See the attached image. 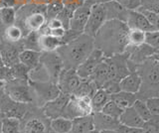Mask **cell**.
Instances as JSON below:
<instances>
[{"instance_id":"cell-35","label":"cell","mask_w":159,"mask_h":133,"mask_svg":"<svg viewBox=\"0 0 159 133\" xmlns=\"http://www.w3.org/2000/svg\"><path fill=\"white\" fill-rule=\"evenodd\" d=\"M128 45L138 46L145 42V32L139 29H129L127 33Z\"/></svg>"},{"instance_id":"cell-20","label":"cell","mask_w":159,"mask_h":133,"mask_svg":"<svg viewBox=\"0 0 159 133\" xmlns=\"http://www.w3.org/2000/svg\"><path fill=\"white\" fill-rule=\"evenodd\" d=\"M93 128L99 131L103 130H116L120 125V122L118 119L112 118L107 114H104L102 111L93 112Z\"/></svg>"},{"instance_id":"cell-36","label":"cell","mask_w":159,"mask_h":133,"mask_svg":"<svg viewBox=\"0 0 159 133\" xmlns=\"http://www.w3.org/2000/svg\"><path fill=\"white\" fill-rule=\"evenodd\" d=\"M64 9V3L62 0H53L46 4V17L49 19L56 18Z\"/></svg>"},{"instance_id":"cell-22","label":"cell","mask_w":159,"mask_h":133,"mask_svg":"<svg viewBox=\"0 0 159 133\" xmlns=\"http://www.w3.org/2000/svg\"><path fill=\"white\" fill-rule=\"evenodd\" d=\"M118 120L122 125L136 127V128H142L144 123H145V121L138 115V113L135 111V109L132 106L123 109L121 115L118 118Z\"/></svg>"},{"instance_id":"cell-9","label":"cell","mask_w":159,"mask_h":133,"mask_svg":"<svg viewBox=\"0 0 159 133\" xmlns=\"http://www.w3.org/2000/svg\"><path fill=\"white\" fill-rule=\"evenodd\" d=\"M93 114V108L89 97L71 96L65 107L62 116L73 120L75 118Z\"/></svg>"},{"instance_id":"cell-27","label":"cell","mask_w":159,"mask_h":133,"mask_svg":"<svg viewBox=\"0 0 159 133\" xmlns=\"http://www.w3.org/2000/svg\"><path fill=\"white\" fill-rule=\"evenodd\" d=\"M39 46L41 52H54L62 46L61 39L56 38L50 34H41L39 39Z\"/></svg>"},{"instance_id":"cell-12","label":"cell","mask_w":159,"mask_h":133,"mask_svg":"<svg viewBox=\"0 0 159 133\" xmlns=\"http://www.w3.org/2000/svg\"><path fill=\"white\" fill-rule=\"evenodd\" d=\"M107 20V11L103 3L93 4L89 16L88 18V21L84 29V33L87 35L94 37L98 31L102 28V26Z\"/></svg>"},{"instance_id":"cell-52","label":"cell","mask_w":159,"mask_h":133,"mask_svg":"<svg viewBox=\"0 0 159 133\" xmlns=\"http://www.w3.org/2000/svg\"><path fill=\"white\" fill-rule=\"evenodd\" d=\"M3 66H5V65H4V63H3V60H2V58H1V55H0V68L3 67Z\"/></svg>"},{"instance_id":"cell-49","label":"cell","mask_w":159,"mask_h":133,"mask_svg":"<svg viewBox=\"0 0 159 133\" xmlns=\"http://www.w3.org/2000/svg\"><path fill=\"white\" fill-rule=\"evenodd\" d=\"M3 115H2V113L1 111H0V133H2V119H3Z\"/></svg>"},{"instance_id":"cell-33","label":"cell","mask_w":159,"mask_h":133,"mask_svg":"<svg viewBox=\"0 0 159 133\" xmlns=\"http://www.w3.org/2000/svg\"><path fill=\"white\" fill-rule=\"evenodd\" d=\"M51 129L57 133H69L72 129V120L63 116L51 120Z\"/></svg>"},{"instance_id":"cell-31","label":"cell","mask_w":159,"mask_h":133,"mask_svg":"<svg viewBox=\"0 0 159 133\" xmlns=\"http://www.w3.org/2000/svg\"><path fill=\"white\" fill-rule=\"evenodd\" d=\"M0 37L3 40H6L12 43H18L23 39L24 34L21 30V28L17 26L16 24L5 28L4 30L0 33Z\"/></svg>"},{"instance_id":"cell-54","label":"cell","mask_w":159,"mask_h":133,"mask_svg":"<svg viewBox=\"0 0 159 133\" xmlns=\"http://www.w3.org/2000/svg\"><path fill=\"white\" fill-rule=\"evenodd\" d=\"M49 133H57V132H55V131H53L52 129H50V131H49ZM69 133H71V132H69Z\"/></svg>"},{"instance_id":"cell-16","label":"cell","mask_w":159,"mask_h":133,"mask_svg":"<svg viewBox=\"0 0 159 133\" xmlns=\"http://www.w3.org/2000/svg\"><path fill=\"white\" fill-rule=\"evenodd\" d=\"M24 50L21 41L18 43H12L1 39L0 42V55L5 66L12 67L19 63V55Z\"/></svg>"},{"instance_id":"cell-50","label":"cell","mask_w":159,"mask_h":133,"mask_svg":"<svg viewBox=\"0 0 159 133\" xmlns=\"http://www.w3.org/2000/svg\"><path fill=\"white\" fill-rule=\"evenodd\" d=\"M102 133H118L116 130H103V131H101Z\"/></svg>"},{"instance_id":"cell-21","label":"cell","mask_w":159,"mask_h":133,"mask_svg":"<svg viewBox=\"0 0 159 133\" xmlns=\"http://www.w3.org/2000/svg\"><path fill=\"white\" fill-rule=\"evenodd\" d=\"M119 86H120V91H122L136 95L141 86V78L136 70H131L129 72L128 75L119 82Z\"/></svg>"},{"instance_id":"cell-29","label":"cell","mask_w":159,"mask_h":133,"mask_svg":"<svg viewBox=\"0 0 159 133\" xmlns=\"http://www.w3.org/2000/svg\"><path fill=\"white\" fill-rule=\"evenodd\" d=\"M98 90V88L94 85L93 81H91L89 78H87V80L82 78L81 83H80V86H78V88L76 90V91L74 92V95L72 96L92 98V96L94 95V92Z\"/></svg>"},{"instance_id":"cell-18","label":"cell","mask_w":159,"mask_h":133,"mask_svg":"<svg viewBox=\"0 0 159 133\" xmlns=\"http://www.w3.org/2000/svg\"><path fill=\"white\" fill-rule=\"evenodd\" d=\"M124 52L128 54V60L131 63H133L134 65H140L148 58L155 55L157 51H155L150 46H148L147 44L143 43L138 46L127 45Z\"/></svg>"},{"instance_id":"cell-15","label":"cell","mask_w":159,"mask_h":133,"mask_svg":"<svg viewBox=\"0 0 159 133\" xmlns=\"http://www.w3.org/2000/svg\"><path fill=\"white\" fill-rule=\"evenodd\" d=\"M104 58L106 57H104L103 53L98 49L94 48L93 52L89 54V56L77 68L76 71L79 77L84 80L89 78L97 67L104 60Z\"/></svg>"},{"instance_id":"cell-5","label":"cell","mask_w":159,"mask_h":133,"mask_svg":"<svg viewBox=\"0 0 159 133\" xmlns=\"http://www.w3.org/2000/svg\"><path fill=\"white\" fill-rule=\"evenodd\" d=\"M46 5L29 2L16 9V24L26 36L29 32L39 31L47 24Z\"/></svg>"},{"instance_id":"cell-34","label":"cell","mask_w":159,"mask_h":133,"mask_svg":"<svg viewBox=\"0 0 159 133\" xmlns=\"http://www.w3.org/2000/svg\"><path fill=\"white\" fill-rule=\"evenodd\" d=\"M2 133H21V120L16 117H4Z\"/></svg>"},{"instance_id":"cell-42","label":"cell","mask_w":159,"mask_h":133,"mask_svg":"<svg viewBox=\"0 0 159 133\" xmlns=\"http://www.w3.org/2000/svg\"><path fill=\"white\" fill-rule=\"evenodd\" d=\"M127 10H137L141 7V0H114Z\"/></svg>"},{"instance_id":"cell-44","label":"cell","mask_w":159,"mask_h":133,"mask_svg":"<svg viewBox=\"0 0 159 133\" xmlns=\"http://www.w3.org/2000/svg\"><path fill=\"white\" fill-rule=\"evenodd\" d=\"M141 8L159 14V0H141Z\"/></svg>"},{"instance_id":"cell-4","label":"cell","mask_w":159,"mask_h":133,"mask_svg":"<svg viewBox=\"0 0 159 133\" xmlns=\"http://www.w3.org/2000/svg\"><path fill=\"white\" fill-rule=\"evenodd\" d=\"M64 69L63 63L56 51L42 52L39 64L29 73V81L58 82L60 73Z\"/></svg>"},{"instance_id":"cell-14","label":"cell","mask_w":159,"mask_h":133,"mask_svg":"<svg viewBox=\"0 0 159 133\" xmlns=\"http://www.w3.org/2000/svg\"><path fill=\"white\" fill-rule=\"evenodd\" d=\"M93 5V4L92 2L84 0V2L82 5H80L75 9L71 16V19H70L69 29H72V30L80 33H84V29L87 24Z\"/></svg>"},{"instance_id":"cell-30","label":"cell","mask_w":159,"mask_h":133,"mask_svg":"<svg viewBox=\"0 0 159 133\" xmlns=\"http://www.w3.org/2000/svg\"><path fill=\"white\" fill-rule=\"evenodd\" d=\"M109 100H111V95H108L103 88H98L91 98L93 112L102 111V107L106 105Z\"/></svg>"},{"instance_id":"cell-51","label":"cell","mask_w":159,"mask_h":133,"mask_svg":"<svg viewBox=\"0 0 159 133\" xmlns=\"http://www.w3.org/2000/svg\"><path fill=\"white\" fill-rule=\"evenodd\" d=\"M89 133H102V132L99 131V130H98V129H94V128H93V130H91V131H89Z\"/></svg>"},{"instance_id":"cell-26","label":"cell","mask_w":159,"mask_h":133,"mask_svg":"<svg viewBox=\"0 0 159 133\" xmlns=\"http://www.w3.org/2000/svg\"><path fill=\"white\" fill-rule=\"evenodd\" d=\"M136 100H138V98L135 93H130L122 91L114 93V95H111V100L116 102L122 109L131 107L133 103L136 101Z\"/></svg>"},{"instance_id":"cell-1","label":"cell","mask_w":159,"mask_h":133,"mask_svg":"<svg viewBox=\"0 0 159 133\" xmlns=\"http://www.w3.org/2000/svg\"><path fill=\"white\" fill-rule=\"evenodd\" d=\"M129 28L122 21L107 20L93 37L94 48L101 50L104 57L121 54L128 45Z\"/></svg>"},{"instance_id":"cell-7","label":"cell","mask_w":159,"mask_h":133,"mask_svg":"<svg viewBox=\"0 0 159 133\" xmlns=\"http://www.w3.org/2000/svg\"><path fill=\"white\" fill-rule=\"evenodd\" d=\"M30 86H31L32 98L34 104L37 107H42L47 102L56 98L61 91L57 83L51 82H33L29 81Z\"/></svg>"},{"instance_id":"cell-40","label":"cell","mask_w":159,"mask_h":133,"mask_svg":"<svg viewBox=\"0 0 159 133\" xmlns=\"http://www.w3.org/2000/svg\"><path fill=\"white\" fill-rule=\"evenodd\" d=\"M145 44L153 48L155 51H159V30L145 32Z\"/></svg>"},{"instance_id":"cell-47","label":"cell","mask_w":159,"mask_h":133,"mask_svg":"<svg viewBox=\"0 0 159 133\" xmlns=\"http://www.w3.org/2000/svg\"><path fill=\"white\" fill-rule=\"evenodd\" d=\"M2 7H13L15 9L19 8L16 0H0V8Z\"/></svg>"},{"instance_id":"cell-10","label":"cell","mask_w":159,"mask_h":133,"mask_svg":"<svg viewBox=\"0 0 159 133\" xmlns=\"http://www.w3.org/2000/svg\"><path fill=\"white\" fill-rule=\"evenodd\" d=\"M31 103H21L10 98L3 87H0V111L3 117H16L21 119L29 109Z\"/></svg>"},{"instance_id":"cell-6","label":"cell","mask_w":159,"mask_h":133,"mask_svg":"<svg viewBox=\"0 0 159 133\" xmlns=\"http://www.w3.org/2000/svg\"><path fill=\"white\" fill-rule=\"evenodd\" d=\"M21 133H49L51 119L43 112L41 107L30 105L28 111L21 118Z\"/></svg>"},{"instance_id":"cell-32","label":"cell","mask_w":159,"mask_h":133,"mask_svg":"<svg viewBox=\"0 0 159 133\" xmlns=\"http://www.w3.org/2000/svg\"><path fill=\"white\" fill-rule=\"evenodd\" d=\"M40 35H41V33L39 31H33V32H29L26 36H24L23 39L21 40L23 49L41 52V50H40V46H39Z\"/></svg>"},{"instance_id":"cell-23","label":"cell","mask_w":159,"mask_h":133,"mask_svg":"<svg viewBox=\"0 0 159 133\" xmlns=\"http://www.w3.org/2000/svg\"><path fill=\"white\" fill-rule=\"evenodd\" d=\"M107 11V20H119L125 23L127 16V9L123 8L120 4H118L114 0L103 3Z\"/></svg>"},{"instance_id":"cell-28","label":"cell","mask_w":159,"mask_h":133,"mask_svg":"<svg viewBox=\"0 0 159 133\" xmlns=\"http://www.w3.org/2000/svg\"><path fill=\"white\" fill-rule=\"evenodd\" d=\"M41 53L42 52L24 49L19 55V62L29 68L30 70H32L39 64Z\"/></svg>"},{"instance_id":"cell-39","label":"cell","mask_w":159,"mask_h":133,"mask_svg":"<svg viewBox=\"0 0 159 133\" xmlns=\"http://www.w3.org/2000/svg\"><path fill=\"white\" fill-rule=\"evenodd\" d=\"M122 111H123L122 108L119 107L116 103L112 100H109L102 109V113H104V114H107L112 118H116V119H118L119 116L121 115Z\"/></svg>"},{"instance_id":"cell-13","label":"cell","mask_w":159,"mask_h":133,"mask_svg":"<svg viewBox=\"0 0 159 133\" xmlns=\"http://www.w3.org/2000/svg\"><path fill=\"white\" fill-rule=\"evenodd\" d=\"M82 82L76 70L73 69H63L60 73L57 85L61 92L68 95H73Z\"/></svg>"},{"instance_id":"cell-41","label":"cell","mask_w":159,"mask_h":133,"mask_svg":"<svg viewBox=\"0 0 159 133\" xmlns=\"http://www.w3.org/2000/svg\"><path fill=\"white\" fill-rule=\"evenodd\" d=\"M145 103L152 115H159V96L149 97L145 100Z\"/></svg>"},{"instance_id":"cell-56","label":"cell","mask_w":159,"mask_h":133,"mask_svg":"<svg viewBox=\"0 0 159 133\" xmlns=\"http://www.w3.org/2000/svg\"><path fill=\"white\" fill-rule=\"evenodd\" d=\"M158 30H159V28H158Z\"/></svg>"},{"instance_id":"cell-37","label":"cell","mask_w":159,"mask_h":133,"mask_svg":"<svg viewBox=\"0 0 159 133\" xmlns=\"http://www.w3.org/2000/svg\"><path fill=\"white\" fill-rule=\"evenodd\" d=\"M11 70V75H12V80L13 78H20V80H29V73L30 69L27 68L25 65L21 63L15 64L14 66L10 67Z\"/></svg>"},{"instance_id":"cell-8","label":"cell","mask_w":159,"mask_h":133,"mask_svg":"<svg viewBox=\"0 0 159 133\" xmlns=\"http://www.w3.org/2000/svg\"><path fill=\"white\" fill-rule=\"evenodd\" d=\"M3 90L6 95L13 100L21 103H32V92L29 80H20L13 78L8 82H5Z\"/></svg>"},{"instance_id":"cell-17","label":"cell","mask_w":159,"mask_h":133,"mask_svg":"<svg viewBox=\"0 0 159 133\" xmlns=\"http://www.w3.org/2000/svg\"><path fill=\"white\" fill-rule=\"evenodd\" d=\"M70 97H71V95H65V93L61 92L56 98L47 102L46 104L41 107L45 115L51 120L55 119V118L61 117L65 107H66L68 101L70 100Z\"/></svg>"},{"instance_id":"cell-38","label":"cell","mask_w":159,"mask_h":133,"mask_svg":"<svg viewBox=\"0 0 159 133\" xmlns=\"http://www.w3.org/2000/svg\"><path fill=\"white\" fill-rule=\"evenodd\" d=\"M132 107L135 109V111L138 113V115L140 116L144 121H148L152 117V114L150 110L148 109V107L145 103V100H136V101L133 103Z\"/></svg>"},{"instance_id":"cell-11","label":"cell","mask_w":159,"mask_h":133,"mask_svg":"<svg viewBox=\"0 0 159 133\" xmlns=\"http://www.w3.org/2000/svg\"><path fill=\"white\" fill-rule=\"evenodd\" d=\"M104 61L108 66L111 80L120 82L124 77H126L129 73L128 54L126 52L116 54L111 57H106Z\"/></svg>"},{"instance_id":"cell-2","label":"cell","mask_w":159,"mask_h":133,"mask_svg":"<svg viewBox=\"0 0 159 133\" xmlns=\"http://www.w3.org/2000/svg\"><path fill=\"white\" fill-rule=\"evenodd\" d=\"M93 49V38L82 33L75 40L60 46L56 52L61 58L64 69L77 70V68L89 56Z\"/></svg>"},{"instance_id":"cell-48","label":"cell","mask_w":159,"mask_h":133,"mask_svg":"<svg viewBox=\"0 0 159 133\" xmlns=\"http://www.w3.org/2000/svg\"><path fill=\"white\" fill-rule=\"evenodd\" d=\"M88 1L92 2L93 4H98V3H106L111 1V0H88Z\"/></svg>"},{"instance_id":"cell-45","label":"cell","mask_w":159,"mask_h":133,"mask_svg":"<svg viewBox=\"0 0 159 133\" xmlns=\"http://www.w3.org/2000/svg\"><path fill=\"white\" fill-rule=\"evenodd\" d=\"M118 133H143L142 128H136V127H130L120 124L116 129Z\"/></svg>"},{"instance_id":"cell-25","label":"cell","mask_w":159,"mask_h":133,"mask_svg":"<svg viewBox=\"0 0 159 133\" xmlns=\"http://www.w3.org/2000/svg\"><path fill=\"white\" fill-rule=\"evenodd\" d=\"M93 129V115H86L72 120L71 133H89Z\"/></svg>"},{"instance_id":"cell-55","label":"cell","mask_w":159,"mask_h":133,"mask_svg":"<svg viewBox=\"0 0 159 133\" xmlns=\"http://www.w3.org/2000/svg\"><path fill=\"white\" fill-rule=\"evenodd\" d=\"M3 85H4V82H0V87H1V86H3Z\"/></svg>"},{"instance_id":"cell-19","label":"cell","mask_w":159,"mask_h":133,"mask_svg":"<svg viewBox=\"0 0 159 133\" xmlns=\"http://www.w3.org/2000/svg\"><path fill=\"white\" fill-rule=\"evenodd\" d=\"M125 24L129 29H139L144 32L156 30L141 12L138 10H128Z\"/></svg>"},{"instance_id":"cell-43","label":"cell","mask_w":159,"mask_h":133,"mask_svg":"<svg viewBox=\"0 0 159 133\" xmlns=\"http://www.w3.org/2000/svg\"><path fill=\"white\" fill-rule=\"evenodd\" d=\"M106 91L108 95H114L118 91H120V86H119V82L114 80H109L103 85L102 87Z\"/></svg>"},{"instance_id":"cell-46","label":"cell","mask_w":159,"mask_h":133,"mask_svg":"<svg viewBox=\"0 0 159 133\" xmlns=\"http://www.w3.org/2000/svg\"><path fill=\"white\" fill-rule=\"evenodd\" d=\"M65 32H66V29L61 27V28H56V29H50L49 34H50V35L54 36V37H56V38L61 39L64 36Z\"/></svg>"},{"instance_id":"cell-3","label":"cell","mask_w":159,"mask_h":133,"mask_svg":"<svg viewBox=\"0 0 159 133\" xmlns=\"http://www.w3.org/2000/svg\"><path fill=\"white\" fill-rule=\"evenodd\" d=\"M136 72L141 78V86L136 93L138 100L159 96V61L155 56L148 58L140 65H136Z\"/></svg>"},{"instance_id":"cell-24","label":"cell","mask_w":159,"mask_h":133,"mask_svg":"<svg viewBox=\"0 0 159 133\" xmlns=\"http://www.w3.org/2000/svg\"><path fill=\"white\" fill-rule=\"evenodd\" d=\"M89 80L93 82V83L97 86L98 88H102L104 83H106L107 81L111 80L108 66H107V64L106 63V61L103 60L97 67V69L93 73V75L89 77Z\"/></svg>"},{"instance_id":"cell-53","label":"cell","mask_w":159,"mask_h":133,"mask_svg":"<svg viewBox=\"0 0 159 133\" xmlns=\"http://www.w3.org/2000/svg\"><path fill=\"white\" fill-rule=\"evenodd\" d=\"M154 56H155V57H156V59L159 61V51H157V52H156V54H155V55H154Z\"/></svg>"}]
</instances>
